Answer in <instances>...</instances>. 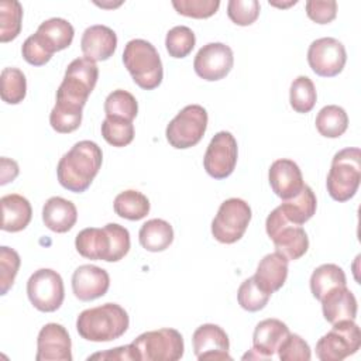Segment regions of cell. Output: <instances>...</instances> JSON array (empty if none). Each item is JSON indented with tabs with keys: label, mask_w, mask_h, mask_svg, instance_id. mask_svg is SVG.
Masks as SVG:
<instances>
[{
	"label": "cell",
	"mask_w": 361,
	"mask_h": 361,
	"mask_svg": "<svg viewBox=\"0 0 361 361\" xmlns=\"http://www.w3.org/2000/svg\"><path fill=\"white\" fill-rule=\"evenodd\" d=\"M73 35L75 30L68 20L52 17L41 23L37 32L30 37L48 56L52 58L55 52L62 51L72 44Z\"/></svg>",
	"instance_id": "obj_18"
},
{
	"label": "cell",
	"mask_w": 361,
	"mask_h": 361,
	"mask_svg": "<svg viewBox=\"0 0 361 361\" xmlns=\"http://www.w3.org/2000/svg\"><path fill=\"white\" fill-rule=\"evenodd\" d=\"M17 175H18L17 162L3 157L1 158V169H0V185H6L8 182H13Z\"/></svg>",
	"instance_id": "obj_45"
},
{
	"label": "cell",
	"mask_w": 361,
	"mask_h": 361,
	"mask_svg": "<svg viewBox=\"0 0 361 361\" xmlns=\"http://www.w3.org/2000/svg\"><path fill=\"white\" fill-rule=\"evenodd\" d=\"M288 259L275 252L267 254L258 264L254 279L268 293L279 290L288 278Z\"/></svg>",
	"instance_id": "obj_22"
},
{
	"label": "cell",
	"mask_w": 361,
	"mask_h": 361,
	"mask_svg": "<svg viewBox=\"0 0 361 361\" xmlns=\"http://www.w3.org/2000/svg\"><path fill=\"white\" fill-rule=\"evenodd\" d=\"M207 111L200 104L183 107L166 126V140L176 149L195 147L207 128Z\"/></svg>",
	"instance_id": "obj_8"
},
{
	"label": "cell",
	"mask_w": 361,
	"mask_h": 361,
	"mask_svg": "<svg viewBox=\"0 0 361 361\" xmlns=\"http://www.w3.org/2000/svg\"><path fill=\"white\" fill-rule=\"evenodd\" d=\"M102 135L113 147H126L134 140V124L124 118L106 117L102 123Z\"/></svg>",
	"instance_id": "obj_36"
},
{
	"label": "cell",
	"mask_w": 361,
	"mask_h": 361,
	"mask_svg": "<svg viewBox=\"0 0 361 361\" xmlns=\"http://www.w3.org/2000/svg\"><path fill=\"white\" fill-rule=\"evenodd\" d=\"M104 113L106 117H116L133 121L138 113V103L130 92L117 89L106 97Z\"/></svg>",
	"instance_id": "obj_34"
},
{
	"label": "cell",
	"mask_w": 361,
	"mask_h": 361,
	"mask_svg": "<svg viewBox=\"0 0 361 361\" xmlns=\"http://www.w3.org/2000/svg\"><path fill=\"white\" fill-rule=\"evenodd\" d=\"M1 100L7 104H18L27 94V79L18 68H4L0 76Z\"/></svg>",
	"instance_id": "obj_31"
},
{
	"label": "cell",
	"mask_w": 361,
	"mask_h": 361,
	"mask_svg": "<svg viewBox=\"0 0 361 361\" xmlns=\"http://www.w3.org/2000/svg\"><path fill=\"white\" fill-rule=\"evenodd\" d=\"M142 248L151 252L165 251L173 241L172 226L162 219H151L145 221L138 233Z\"/></svg>",
	"instance_id": "obj_27"
},
{
	"label": "cell",
	"mask_w": 361,
	"mask_h": 361,
	"mask_svg": "<svg viewBox=\"0 0 361 361\" xmlns=\"http://www.w3.org/2000/svg\"><path fill=\"white\" fill-rule=\"evenodd\" d=\"M251 221L250 204L238 197L224 200L212 221V234L221 244H234L245 233Z\"/></svg>",
	"instance_id": "obj_10"
},
{
	"label": "cell",
	"mask_w": 361,
	"mask_h": 361,
	"mask_svg": "<svg viewBox=\"0 0 361 361\" xmlns=\"http://www.w3.org/2000/svg\"><path fill=\"white\" fill-rule=\"evenodd\" d=\"M361 180V151L360 148H344L334 154L327 175L326 186L331 199L347 202L358 190Z\"/></svg>",
	"instance_id": "obj_5"
},
{
	"label": "cell",
	"mask_w": 361,
	"mask_h": 361,
	"mask_svg": "<svg viewBox=\"0 0 361 361\" xmlns=\"http://www.w3.org/2000/svg\"><path fill=\"white\" fill-rule=\"evenodd\" d=\"M23 21V6L17 0L0 1V42H8L18 37Z\"/></svg>",
	"instance_id": "obj_32"
},
{
	"label": "cell",
	"mask_w": 361,
	"mask_h": 361,
	"mask_svg": "<svg viewBox=\"0 0 361 361\" xmlns=\"http://www.w3.org/2000/svg\"><path fill=\"white\" fill-rule=\"evenodd\" d=\"M298 1L296 0H293V1H289V3H276V1H269V4L271 6H276V7H289V6H292V4H296Z\"/></svg>",
	"instance_id": "obj_46"
},
{
	"label": "cell",
	"mask_w": 361,
	"mask_h": 361,
	"mask_svg": "<svg viewBox=\"0 0 361 361\" xmlns=\"http://www.w3.org/2000/svg\"><path fill=\"white\" fill-rule=\"evenodd\" d=\"M87 360L89 361L90 360H110V361L111 360L113 361H116V360H120V361H123V360H137V361H140L138 360V354H137V351H135L133 344L116 347V348L107 350L104 353H96L93 355H89Z\"/></svg>",
	"instance_id": "obj_44"
},
{
	"label": "cell",
	"mask_w": 361,
	"mask_h": 361,
	"mask_svg": "<svg viewBox=\"0 0 361 361\" xmlns=\"http://www.w3.org/2000/svg\"><path fill=\"white\" fill-rule=\"evenodd\" d=\"M110 276L106 269L85 264L78 267L72 275L73 295L82 302H90L107 293Z\"/></svg>",
	"instance_id": "obj_17"
},
{
	"label": "cell",
	"mask_w": 361,
	"mask_h": 361,
	"mask_svg": "<svg viewBox=\"0 0 361 361\" xmlns=\"http://www.w3.org/2000/svg\"><path fill=\"white\" fill-rule=\"evenodd\" d=\"M289 334L288 326L279 319L261 320L252 334V348L265 358L272 357Z\"/></svg>",
	"instance_id": "obj_23"
},
{
	"label": "cell",
	"mask_w": 361,
	"mask_h": 361,
	"mask_svg": "<svg viewBox=\"0 0 361 361\" xmlns=\"http://www.w3.org/2000/svg\"><path fill=\"white\" fill-rule=\"evenodd\" d=\"M173 8L186 17L192 18H209L220 7L219 0H173Z\"/></svg>",
	"instance_id": "obj_42"
},
{
	"label": "cell",
	"mask_w": 361,
	"mask_h": 361,
	"mask_svg": "<svg viewBox=\"0 0 361 361\" xmlns=\"http://www.w3.org/2000/svg\"><path fill=\"white\" fill-rule=\"evenodd\" d=\"M82 107L56 102L49 113V124L56 133L69 134L79 128L82 123Z\"/></svg>",
	"instance_id": "obj_35"
},
{
	"label": "cell",
	"mask_w": 361,
	"mask_h": 361,
	"mask_svg": "<svg viewBox=\"0 0 361 361\" xmlns=\"http://www.w3.org/2000/svg\"><path fill=\"white\" fill-rule=\"evenodd\" d=\"M117 48V35L107 25L96 24L87 27L80 38L83 55L94 62L107 61Z\"/></svg>",
	"instance_id": "obj_20"
},
{
	"label": "cell",
	"mask_w": 361,
	"mask_h": 361,
	"mask_svg": "<svg viewBox=\"0 0 361 361\" xmlns=\"http://www.w3.org/2000/svg\"><path fill=\"white\" fill-rule=\"evenodd\" d=\"M140 361H178L183 357V337L175 329H159L140 334L131 343Z\"/></svg>",
	"instance_id": "obj_7"
},
{
	"label": "cell",
	"mask_w": 361,
	"mask_h": 361,
	"mask_svg": "<svg viewBox=\"0 0 361 361\" xmlns=\"http://www.w3.org/2000/svg\"><path fill=\"white\" fill-rule=\"evenodd\" d=\"M128 324L130 317L124 307L110 302L83 310L76 319L79 336L94 343L120 338L127 331Z\"/></svg>",
	"instance_id": "obj_3"
},
{
	"label": "cell",
	"mask_w": 361,
	"mask_h": 361,
	"mask_svg": "<svg viewBox=\"0 0 361 361\" xmlns=\"http://www.w3.org/2000/svg\"><path fill=\"white\" fill-rule=\"evenodd\" d=\"M279 360L282 361H309L312 351L309 344L299 336L289 333L276 350Z\"/></svg>",
	"instance_id": "obj_41"
},
{
	"label": "cell",
	"mask_w": 361,
	"mask_h": 361,
	"mask_svg": "<svg viewBox=\"0 0 361 361\" xmlns=\"http://www.w3.org/2000/svg\"><path fill=\"white\" fill-rule=\"evenodd\" d=\"M195 32L186 25H176L166 32L165 47L172 58H185L195 48Z\"/></svg>",
	"instance_id": "obj_38"
},
{
	"label": "cell",
	"mask_w": 361,
	"mask_h": 361,
	"mask_svg": "<svg viewBox=\"0 0 361 361\" xmlns=\"http://www.w3.org/2000/svg\"><path fill=\"white\" fill-rule=\"evenodd\" d=\"M314 124L320 135L326 138H338L348 127V116L343 107L329 104L317 113Z\"/></svg>",
	"instance_id": "obj_30"
},
{
	"label": "cell",
	"mask_w": 361,
	"mask_h": 361,
	"mask_svg": "<svg viewBox=\"0 0 361 361\" xmlns=\"http://www.w3.org/2000/svg\"><path fill=\"white\" fill-rule=\"evenodd\" d=\"M37 361H72V341L68 330L58 323H47L37 337Z\"/></svg>",
	"instance_id": "obj_16"
},
{
	"label": "cell",
	"mask_w": 361,
	"mask_h": 361,
	"mask_svg": "<svg viewBox=\"0 0 361 361\" xmlns=\"http://www.w3.org/2000/svg\"><path fill=\"white\" fill-rule=\"evenodd\" d=\"M361 345L360 327L354 320H341L322 336L316 344V355L322 361H343L355 354Z\"/></svg>",
	"instance_id": "obj_9"
},
{
	"label": "cell",
	"mask_w": 361,
	"mask_h": 361,
	"mask_svg": "<svg viewBox=\"0 0 361 361\" xmlns=\"http://www.w3.org/2000/svg\"><path fill=\"white\" fill-rule=\"evenodd\" d=\"M268 180L274 193L282 200L296 196L305 186L300 168L295 161L288 158H281L271 164Z\"/></svg>",
	"instance_id": "obj_19"
},
{
	"label": "cell",
	"mask_w": 361,
	"mask_h": 361,
	"mask_svg": "<svg viewBox=\"0 0 361 361\" xmlns=\"http://www.w3.org/2000/svg\"><path fill=\"white\" fill-rule=\"evenodd\" d=\"M234 65V55L228 45L223 42H209L203 45L193 61L195 72L199 78L214 82L226 78Z\"/></svg>",
	"instance_id": "obj_14"
},
{
	"label": "cell",
	"mask_w": 361,
	"mask_h": 361,
	"mask_svg": "<svg viewBox=\"0 0 361 361\" xmlns=\"http://www.w3.org/2000/svg\"><path fill=\"white\" fill-rule=\"evenodd\" d=\"M123 63L130 72L133 80L144 90L158 87L164 79V68L157 48L141 38L126 44Z\"/></svg>",
	"instance_id": "obj_4"
},
{
	"label": "cell",
	"mask_w": 361,
	"mask_h": 361,
	"mask_svg": "<svg viewBox=\"0 0 361 361\" xmlns=\"http://www.w3.org/2000/svg\"><path fill=\"white\" fill-rule=\"evenodd\" d=\"M78 220L76 206L63 197L52 196L42 207V221L54 233L69 231Z\"/></svg>",
	"instance_id": "obj_25"
},
{
	"label": "cell",
	"mask_w": 361,
	"mask_h": 361,
	"mask_svg": "<svg viewBox=\"0 0 361 361\" xmlns=\"http://www.w3.org/2000/svg\"><path fill=\"white\" fill-rule=\"evenodd\" d=\"M1 204V230L8 233H18L24 230L32 217V209L24 196L18 193H10L0 199Z\"/></svg>",
	"instance_id": "obj_24"
},
{
	"label": "cell",
	"mask_w": 361,
	"mask_h": 361,
	"mask_svg": "<svg viewBox=\"0 0 361 361\" xmlns=\"http://www.w3.org/2000/svg\"><path fill=\"white\" fill-rule=\"evenodd\" d=\"M27 295L37 310L45 313L55 312L63 303V281L54 269H37L27 281Z\"/></svg>",
	"instance_id": "obj_11"
},
{
	"label": "cell",
	"mask_w": 361,
	"mask_h": 361,
	"mask_svg": "<svg viewBox=\"0 0 361 361\" xmlns=\"http://www.w3.org/2000/svg\"><path fill=\"white\" fill-rule=\"evenodd\" d=\"M103 162L102 148L89 140L76 142L56 166V176L65 189L73 193L85 192L96 178Z\"/></svg>",
	"instance_id": "obj_1"
},
{
	"label": "cell",
	"mask_w": 361,
	"mask_h": 361,
	"mask_svg": "<svg viewBox=\"0 0 361 361\" xmlns=\"http://www.w3.org/2000/svg\"><path fill=\"white\" fill-rule=\"evenodd\" d=\"M306 14L316 24H329L337 16V3L334 0H309L306 1Z\"/></svg>",
	"instance_id": "obj_43"
},
{
	"label": "cell",
	"mask_w": 361,
	"mask_h": 361,
	"mask_svg": "<svg viewBox=\"0 0 361 361\" xmlns=\"http://www.w3.org/2000/svg\"><path fill=\"white\" fill-rule=\"evenodd\" d=\"M193 353L199 361L233 360L228 354L230 341L227 333L217 324L206 323L199 326L193 336Z\"/></svg>",
	"instance_id": "obj_15"
},
{
	"label": "cell",
	"mask_w": 361,
	"mask_h": 361,
	"mask_svg": "<svg viewBox=\"0 0 361 361\" xmlns=\"http://www.w3.org/2000/svg\"><path fill=\"white\" fill-rule=\"evenodd\" d=\"M307 62L316 75L333 78L344 69L347 52L338 39L333 37H323L314 39L309 45Z\"/></svg>",
	"instance_id": "obj_13"
},
{
	"label": "cell",
	"mask_w": 361,
	"mask_h": 361,
	"mask_svg": "<svg viewBox=\"0 0 361 361\" xmlns=\"http://www.w3.org/2000/svg\"><path fill=\"white\" fill-rule=\"evenodd\" d=\"M75 247L87 259L117 262L130 251V233L117 223H109L103 228L87 227L78 233Z\"/></svg>",
	"instance_id": "obj_2"
},
{
	"label": "cell",
	"mask_w": 361,
	"mask_h": 361,
	"mask_svg": "<svg viewBox=\"0 0 361 361\" xmlns=\"http://www.w3.org/2000/svg\"><path fill=\"white\" fill-rule=\"evenodd\" d=\"M114 212L117 216L137 221L144 219L149 213V200L145 195H142L138 190L128 189L124 192H120L113 203Z\"/></svg>",
	"instance_id": "obj_29"
},
{
	"label": "cell",
	"mask_w": 361,
	"mask_h": 361,
	"mask_svg": "<svg viewBox=\"0 0 361 361\" xmlns=\"http://www.w3.org/2000/svg\"><path fill=\"white\" fill-rule=\"evenodd\" d=\"M271 298V293L265 292L254 279V276L247 278L241 282L237 290L238 305L247 312H258L264 309Z\"/></svg>",
	"instance_id": "obj_37"
},
{
	"label": "cell",
	"mask_w": 361,
	"mask_h": 361,
	"mask_svg": "<svg viewBox=\"0 0 361 361\" xmlns=\"http://www.w3.org/2000/svg\"><path fill=\"white\" fill-rule=\"evenodd\" d=\"M317 93L314 83L307 76H298L290 83L289 103L296 113H309L316 104Z\"/></svg>",
	"instance_id": "obj_33"
},
{
	"label": "cell",
	"mask_w": 361,
	"mask_h": 361,
	"mask_svg": "<svg viewBox=\"0 0 361 361\" xmlns=\"http://www.w3.org/2000/svg\"><path fill=\"white\" fill-rule=\"evenodd\" d=\"M320 302L323 316L331 324L341 320H355L357 317V299L347 285L331 289Z\"/></svg>",
	"instance_id": "obj_21"
},
{
	"label": "cell",
	"mask_w": 361,
	"mask_h": 361,
	"mask_svg": "<svg viewBox=\"0 0 361 361\" xmlns=\"http://www.w3.org/2000/svg\"><path fill=\"white\" fill-rule=\"evenodd\" d=\"M259 1L257 0H230L227 4L228 18L241 27L251 25L259 16Z\"/></svg>",
	"instance_id": "obj_40"
},
{
	"label": "cell",
	"mask_w": 361,
	"mask_h": 361,
	"mask_svg": "<svg viewBox=\"0 0 361 361\" xmlns=\"http://www.w3.org/2000/svg\"><path fill=\"white\" fill-rule=\"evenodd\" d=\"M279 207L288 221L296 226H302L306 221H309L316 213V195L310 186L305 185L296 196L283 200V203L279 204Z\"/></svg>",
	"instance_id": "obj_26"
},
{
	"label": "cell",
	"mask_w": 361,
	"mask_h": 361,
	"mask_svg": "<svg viewBox=\"0 0 361 361\" xmlns=\"http://www.w3.org/2000/svg\"><path fill=\"white\" fill-rule=\"evenodd\" d=\"M265 228L275 251L288 261H296L307 252L309 238L305 228L288 221L279 206L268 214Z\"/></svg>",
	"instance_id": "obj_6"
},
{
	"label": "cell",
	"mask_w": 361,
	"mask_h": 361,
	"mask_svg": "<svg viewBox=\"0 0 361 361\" xmlns=\"http://www.w3.org/2000/svg\"><path fill=\"white\" fill-rule=\"evenodd\" d=\"M238 158V147L234 135L228 131H219L210 140L204 157L203 166L214 179H226L235 168Z\"/></svg>",
	"instance_id": "obj_12"
},
{
	"label": "cell",
	"mask_w": 361,
	"mask_h": 361,
	"mask_svg": "<svg viewBox=\"0 0 361 361\" xmlns=\"http://www.w3.org/2000/svg\"><path fill=\"white\" fill-rule=\"evenodd\" d=\"M345 285V274L343 268L336 264H323L317 267L310 276V290L313 298L317 300H322L331 289Z\"/></svg>",
	"instance_id": "obj_28"
},
{
	"label": "cell",
	"mask_w": 361,
	"mask_h": 361,
	"mask_svg": "<svg viewBox=\"0 0 361 361\" xmlns=\"http://www.w3.org/2000/svg\"><path fill=\"white\" fill-rule=\"evenodd\" d=\"M21 259L16 250L10 247H0V295H6L13 286L18 274Z\"/></svg>",
	"instance_id": "obj_39"
}]
</instances>
